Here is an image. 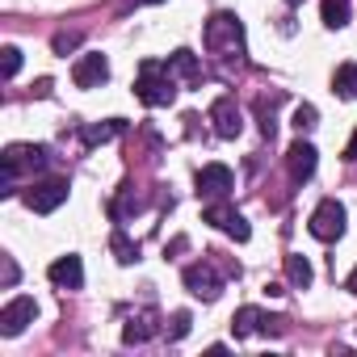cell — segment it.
I'll use <instances>...</instances> for the list:
<instances>
[{"label":"cell","mask_w":357,"mask_h":357,"mask_svg":"<svg viewBox=\"0 0 357 357\" xmlns=\"http://www.w3.org/2000/svg\"><path fill=\"white\" fill-rule=\"evenodd\" d=\"M135 97H139L143 105H151V109H160V105H172V97H176V84H172V72H168V63H155V59H147V63L139 68Z\"/></svg>","instance_id":"cell-1"},{"label":"cell","mask_w":357,"mask_h":357,"mask_svg":"<svg viewBox=\"0 0 357 357\" xmlns=\"http://www.w3.org/2000/svg\"><path fill=\"white\" fill-rule=\"evenodd\" d=\"M38 172V168H47V147H30V143H9L5 147V190H0V194H17L13 190V181H17V176L22 172Z\"/></svg>","instance_id":"cell-2"},{"label":"cell","mask_w":357,"mask_h":357,"mask_svg":"<svg viewBox=\"0 0 357 357\" xmlns=\"http://www.w3.org/2000/svg\"><path fill=\"white\" fill-rule=\"evenodd\" d=\"M202 43H206V51H244V26H240V17L236 13H215L211 22H206V30H202Z\"/></svg>","instance_id":"cell-3"},{"label":"cell","mask_w":357,"mask_h":357,"mask_svg":"<svg viewBox=\"0 0 357 357\" xmlns=\"http://www.w3.org/2000/svg\"><path fill=\"white\" fill-rule=\"evenodd\" d=\"M344 206L336 202V198H324L315 211H311V223H307V231L315 236V240H324V244H332V240H340L344 236Z\"/></svg>","instance_id":"cell-4"},{"label":"cell","mask_w":357,"mask_h":357,"mask_svg":"<svg viewBox=\"0 0 357 357\" xmlns=\"http://www.w3.org/2000/svg\"><path fill=\"white\" fill-rule=\"evenodd\" d=\"M22 202H26L34 215H51V211H59V206L68 202V181H63V176L38 181V185H30V190L22 194Z\"/></svg>","instance_id":"cell-5"},{"label":"cell","mask_w":357,"mask_h":357,"mask_svg":"<svg viewBox=\"0 0 357 357\" xmlns=\"http://www.w3.org/2000/svg\"><path fill=\"white\" fill-rule=\"evenodd\" d=\"M202 223H211V227H219V231H227V236H231V240H240V244H244V240L252 236V227H248V219H244L240 211H231V206H227L223 198H219V202H211V206L202 211Z\"/></svg>","instance_id":"cell-6"},{"label":"cell","mask_w":357,"mask_h":357,"mask_svg":"<svg viewBox=\"0 0 357 357\" xmlns=\"http://www.w3.org/2000/svg\"><path fill=\"white\" fill-rule=\"evenodd\" d=\"M185 290L202 303H215L223 294V278L211 269V261H198V265H185Z\"/></svg>","instance_id":"cell-7"},{"label":"cell","mask_w":357,"mask_h":357,"mask_svg":"<svg viewBox=\"0 0 357 357\" xmlns=\"http://www.w3.org/2000/svg\"><path fill=\"white\" fill-rule=\"evenodd\" d=\"M34 319H38V303L22 294V298L5 303V311H0V336H22Z\"/></svg>","instance_id":"cell-8"},{"label":"cell","mask_w":357,"mask_h":357,"mask_svg":"<svg viewBox=\"0 0 357 357\" xmlns=\"http://www.w3.org/2000/svg\"><path fill=\"white\" fill-rule=\"evenodd\" d=\"M231 185H236V176H231V168H227V164H206V168L198 172V198H206V202L227 198V194H231Z\"/></svg>","instance_id":"cell-9"},{"label":"cell","mask_w":357,"mask_h":357,"mask_svg":"<svg viewBox=\"0 0 357 357\" xmlns=\"http://www.w3.org/2000/svg\"><path fill=\"white\" fill-rule=\"evenodd\" d=\"M211 122H215V135H219V139H236V135L244 130V114H240L236 97H219V101L211 105Z\"/></svg>","instance_id":"cell-10"},{"label":"cell","mask_w":357,"mask_h":357,"mask_svg":"<svg viewBox=\"0 0 357 357\" xmlns=\"http://www.w3.org/2000/svg\"><path fill=\"white\" fill-rule=\"evenodd\" d=\"M72 80H76V89H101V84L109 80L105 55H80L76 68H72Z\"/></svg>","instance_id":"cell-11"},{"label":"cell","mask_w":357,"mask_h":357,"mask_svg":"<svg viewBox=\"0 0 357 357\" xmlns=\"http://www.w3.org/2000/svg\"><path fill=\"white\" fill-rule=\"evenodd\" d=\"M47 278L59 286V290H80L84 286V265H80V257H55L51 261V269H47Z\"/></svg>","instance_id":"cell-12"},{"label":"cell","mask_w":357,"mask_h":357,"mask_svg":"<svg viewBox=\"0 0 357 357\" xmlns=\"http://www.w3.org/2000/svg\"><path fill=\"white\" fill-rule=\"evenodd\" d=\"M319 151L311 147V143H290V151H286V168H290V181H311V176H315V160Z\"/></svg>","instance_id":"cell-13"},{"label":"cell","mask_w":357,"mask_h":357,"mask_svg":"<svg viewBox=\"0 0 357 357\" xmlns=\"http://www.w3.org/2000/svg\"><path fill=\"white\" fill-rule=\"evenodd\" d=\"M265 324H269V315H265L261 307H240V311L231 315V332H236V340H244V336H252V332H265Z\"/></svg>","instance_id":"cell-14"},{"label":"cell","mask_w":357,"mask_h":357,"mask_svg":"<svg viewBox=\"0 0 357 357\" xmlns=\"http://www.w3.org/2000/svg\"><path fill=\"white\" fill-rule=\"evenodd\" d=\"M168 72H172V76H181V80H198V76H202V63H198L194 51L181 47V51H172V55H168Z\"/></svg>","instance_id":"cell-15"},{"label":"cell","mask_w":357,"mask_h":357,"mask_svg":"<svg viewBox=\"0 0 357 357\" xmlns=\"http://www.w3.org/2000/svg\"><path fill=\"white\" fill-rule=\"evenodd\" d=\"M332 93H336L340 101H353V97H357V63H340V68H336Z\"/></svg>","instance_id":"cell-16"},{"label":"cell","mask_w":357,"mask_h":357,"mask_svg":"<svg viewBox=\"0 0 357 357\" xmlns=\"http://www.w3.org/2000/svg\"><path fill=\"white\" fill-rule=\"evenodd\" d=\"M286 278H290V286L307 290V286H311V278H315V273H311V261H307V257H298V252H294V257H286Z\"/></svg>","instance_id":"cell-17"},{"label":"cell","mask_w":357,"mask_h":357,"mask_svg":"<svg viewBox=\"0 0 357 357\" xmlns=\"http://www.w3.org/2000/svg\"><path fill=\"white\" fill-rule=\"evenodd\" d=\"M151 332H155L151 315H139V319H130V324L122 328V340H126V344H143V340H147Z\"/></svg>","instance_id":"cell-18"},{"label":"cell","mask_w":357,"mask_h":357,"mask_svg":"<svg viewBox=\"0 0 357 357\" xmlns=\"http://www.w3.org/2000/svg\"><path fill=\"white\" fill-rule=\"evenodd\" d=\"M344 22H349V0H324V26L340 30Z\"/></svg>","instance_id":"cell-19"},{"label":"cell","mask_w":357,"mask_h":357,"mask_svg":"<svg viewBox=\"0 0 357 357\" xmlns=\"http://www.w3.org/2000/svg\"><path fill=\"white\" fill-rule=\"evenodd\" d=\"M109 248H114V257H118L122 265H130V261H139V244H135V240H126L122 231H114V236H109Z\"/></svg>","instance_id":"cell-20"},{"label":"cell","mask_w":357,"mask_h":357,"mask_svg":"<svg viewBox=\"0 0 357 357\" xmlns=\"http://www.w3.org/2000/svg\"><path fill=\"white\" fill-rule=\"evenodd\" d=\"M315 126H319V114H315V105H307V101H303V105L294 109V130L303 135V130H315Z\"/></svg>","instance_id":"cell-21"},{"label":"cell","mask_w":357,"mask_h":357,"mask_svg":"<svg viewBox=\"0 0 357 357\" xmlns=\"http://www.w3.org/2000/svg\"><path fill=\"white\" fill-rule=\"evenodd\" d=\"M118 130H122V122H118V118H114V122H105V126H89V130H84V143H105V139H114Z\"/></svg>","instance_id":"cell-22"},{"label":"cell","mask_w":357,"mask_h":357,"mask_svg":"<svg viewBox=\"0 0 357 357\" xmlns=\"http://www.w3.org/2000/svg\"><path fill=\"white\" fill-rule=\"evenodd\" d=\"M190 324H194V315H190V311H176V315H172V328H168V340L190 336Z\"/></svg>","instance_id":"cell-23"},{"label":"cell","mask_w":357,"mask_h":357,"mask_svg":"<svg viewBox=\"0 0 357 357\" xmlns=\"http://www.w3.org/2000/svg\"><path fill=\"white\" fill-rule=\"evenodd\" d=\"M22 72V51L17 47H5V80H13Z\"/></svg>","instance_id":"cell-24"},{"label":"cell","mask_w":357,"mask_h":357,"mask_svg":"<svg viewBox=\"0 0 357 357\" xmlns=\"http://www.w3.org/2000/svg\"><path fill=\"white\" fill-rule=\"evenodd\" d=\"M80 47V34H55V55H68Z\"/></svg>","instance_id":"cell-25"},{"label":"cell","mask_w":357,"mask_h":357,"mask_svg":"<svg viewBox=\"0 0 357 357\" xmlns=\"http://www.w3.org/2000/svg\"><path fill=\"white\" fill-rule=\"evenodd\" d=\"M5 286H17V265H13V257H5Z\"/></svg>","instance_id":"cell-26"},{"label":"cell","mask_w":357,"mask_h":357,"mask_svg":"<svg viewBox=\"0 0 357 357\" xmlns=\"http://www.w3.org/2000/svg\"><path fill=\"white\" fill-rule=\"evenodd\" d=\"M344 160H357V135L349 139V147H344Z\"/></svg>","instance_id":"cell-27"},{"label":"cell","mask_w":357,"mask_h":357,"mask_svg":"<svg viewBox=\"0 0 357 357\" xmlns=\"http://www.w3.org/2000/svg\"><path fill=\"white\" fill-rule=\"evenodd\" d=\"M344 286H349V290H353V294H357V269H353V273H349V282H344Z\"/></svg>","instance_id":"cell-28"},{"label":"cell","mask_w":357,"mask_h":357,"mask_svg":"<svg viewBox=\"0 0 357 357\" xmlns=\"http://www.w3.org/2000/svg\"><path fill=\"white\" fill-rule=\"evenodd\" d=\"M135 5H160V0H135Z\"/></svg>","instance_id":"cell-29"},{"label":"cell","mask_w":357,"mask_h":357,"mask_svg":"<svg viewBox=\"0 0 357 357\" xmlns=\"http://www.w3.org/2000/svg\"><path fill=\"white\" fill-rule=\"evenodd\" d=\"M286 5H303V0H286Z\"/></svg>","instance_id":"cell-30"}]
</instances>
